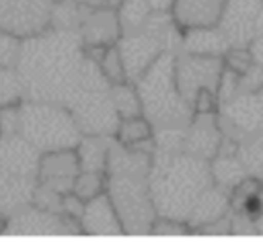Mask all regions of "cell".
Listing matches in <instances>:
<instances>
[{"label": "cell", "instance_id": "6da1fadb", "mask_svg": "<svg viewBox=\"0 0 263 252\" xmlns=\"http://www.w3.org/2000/svg\"><path fill=\"white\" fill-rule=\"evenodd\" d=\"M152 150L111 143L105 193L113 201L125 236H148L158 217L150 191Z\"/></svg>", "mask_w": 263, "mask_h": 252}, {"label": "cell", "instance_id": "7a4b0ae2", "mask_svg": "<svg viewBox=\"0 0 263 252\" xmlns=\"http://www.w3.org/2000/svg\"><path fill=\"white\" fill-rule=\"evenodd\" d=\"M212 184L210 160L185 150H152L150 191L158 215L187 221L195 203Z\"/></svg>", "mask_w": 263, "mask_h": 252}, {"label": "cell", "instance_id": "3957f363", "mask_svg": "<svg viewBox=\"0 0 263 252\" xmlns=\"http://www.w3.org/2000/svg\"><path fill=\"white\" fill-rule=\"evenodd\" d=\"M41 154L18 133L0 135V215L10 219L33 203Z\"/></svg>", "mask_w": 263, "mask_h": 252}, {"label": "cell", "instance_id": "277c9868", "mask_svg": "<svg viewBox=\"0 0 263 252\" xmlns=\"http://www.w3.org/2000/svg\"><path fill=\"white\" fill-rule=\"evenodd\" d=\"M136 86L142 98V113L154 129L185 127L193 117V109L175 80V51H164L136 80Z\"/></svg>", "mask_w": 263, "mask_h": 252}, {"label": "cell", "instance_id": "5b68a950", "mask_svg": "<svg viewBox=\"0 0 263 252\" xmlns=\"http://www.w3.org/2000/svg\"><path fill=\"white\" fill-rule=\"evenodd\" d=\"M16 133L39 154L76 148L84 135L70 109L33 98H25L16 107Z\"/></svg>", "mask_w": 263, "mask_h": 252}, {"label": "cell", "instance_id": "8992f818", "mask_svg": "<svg viewBox=\"0 0 263 252\" xmlns=\"http://www.w3.org/2000/svg\"><path fill=\"white\" fill-rule=\"evenodd\" d=\"M222 72H224L222 57L193 55L187 51H183L181 55L175 53V80L179 92L189 104H193L199 92H214L218 96Z\"/></svg>", "mask_w": 263, "mask_h": 252}, {"label": "cell", "instance_id": "52a82bcc", "mask_svg": "<svg viewBox=\"0 0 263 252\" xmlns=\"http://www.w3.org/2000/svg\"><path fill=\"white\" fill-rule=\"evenodd\" d=\"M55 0H0V29L16 39H29L51 27Z\"/></svg>", "mask_w": 263, "mask_h": 252}, {"label": "cell", "instance_id": "ba28073f", "mask_svg": "<svg viewBox=\"0 0 263 252\" xmlns=\"http://www.w3.org/2000/svg\"><path fill=\"white\" fill-rule=\"evenodd\" d=\"M218 119L224 137L242 141L263 127V98L259 92H238L218 104Z\"/></svg>", "mask_w": 263, "mask_h": 252}, {"label": "cell", "instance_id": "9c48e42d", "mask_svg": "<svg viewBox=\"0 0 263 252\" xmlns=\"http://www.w3.org/2000/svg\"><path fill=\"white\" fill-rule=\"evenodd\" d=\"M263 0H226L218 27L232 47H247L257 31V18Z\"/></svg>", "mask_w": 263, "mask_h": 252}, {"label": "cell", "instance_id": "30bf717a", "mask_svg": "<svg viewBox=\"0 0 263 252\" xmlns=\"http://www.w3.org/2000/svg\"><path fill=\"white\" fill-rule=\"evenodd\" d=\"M222 141H224V131L220 127L218 111L193 113V117L183 129V150L203 160H212L220 152Z\"/></svg>", "mask_w": 263, "mask_h": 252}, {"label": "cell", "instance_id": "8fae6325", "mask_svg": "<svg viewBox=\"0 0 263 252\" xmlns=\"http://www.w3.org/2000/svg\"><path fill=\"white\" fill-rule=\"evenodd\" d=\"M78 33H80V39H82L86 49L117 45L121 35H123L117 8L115 6L88 8L80 27H78Z\"/></svg>", "mask_w": 263, "mask_h": 252}, {"label": "cell", "instance_id": "7c38bea8", "mask_svg": "<svg viewBox=\"0 0 263 252\" xmlns=\"http://www.w3.org/2000/svg\"><path fill=\"white\" fill-rule=\"evenodd\" d=\"M80 172L76 148L45 152L39 158V184L53 188L60 195L72 193L74 178Z\"/></svg>", "mask_w": 263, "mask_h": 252}, {"label": "cell", "instance_id": "4fadbf2b", "mask_svg": "<svg viewBox=\"0 0 263 252\" xmlns=\"http://www.w3.org/2000/svg\"><path fill=\"white\" fill-rule=\"evenodd\" d=\"M78 227H80V234H86V236H125L119 213L107 193H101L84 201Z\"/></svg>", "mask_w": 263, "mask_h": 252}, {"label": "cell", "instance_id": "5bb4252c", "mask_svg": "<svg viewBox=\"0 0 263 252\" xmlns=\"http://www.w3.org/2000/svg\"><path fill=\"white\" fill-rule=\"evenodd\" d=\"M226 0H173L171 18L181 29L214 27L220 23Z\"/></svg>", "mask_w": 263, "mask_h": 252}, {"label": "cell", "instance_id": "9a60e30c", "mask_svg": "<svg viewBox=\"0 0 263 252\" xmlns=\"http://www.w3.org/2000/svg\"><path fill=\"white\" fill-rule=\"evenodd\" d=\"M181 47L193 55H208V57H224V53L232 47L224 31L214 27H197L187 29L181 33Z\"/></svg>", "mask_w": 263, "mask_h": 252}, {"label": "cell", "instance_id": "2e32d148", "mask_svg": "<svg viewBox=\"0 0 263 252\" xmlns=\"http://www.w3.org/2000/svg\"><path fill=\"white\" fill-rule=\"evenodd\" d=\"M228 209H230V193L214 182L199 197V201L195 203V207H193L187 223L191 225L193 232H199L205 225H210V223L226 217L228 215Z\"/></svg>", "mask_w": 263, "mask_h": 252}, {"label": "cell", "instance_id": "e0dca14e", "mask_svg": "<svg viewBox=\"0 0 263 252\" xmlns=\"http://www.w3.org/2000/svg\"><path fill=\"white\" fill-rule=\"evenodd\" d=\"M113 137L117 143H121L125 148L154 150V125L144 115L119 119Z\"/></svg>", "mask_w": 263, "mask_h": 252}, {"label": "cell", "instance_id": "ac0fdd59", "mask_svg": "<svg viewBox=\"0 0 263 252\" xmlns=\"http://www.w3.org/2000/svg\"><path fill=\"white\" fill-rule=\"evenodd\" d=\"M111 139L109 135H82V139L76 145L78 164L80 170L90 172H107L109 164V152H111Z\"/></svg>", "mask_w": 263, "mask_h": 252}, {"label": "cell", "instance_id": "d6986e66", "mask_svg": "<svg viewBox=\"0 0 263 252\" xmlns=\"http://www.w3.org/2000/svg\"><path fill=\"white\" fill-rule=\"evenodd\" d=\"M111 102H113V109H115L119 119L144 115L142 113V98H140L138 86L132 80H123V82L111 84Z\"/></svg>", "mask_w": 263, "mask_h": 252}, {"label": "cell", "instance_id": "ffe728a7", "mask_svg": "<svg viewBox=\"0 0 263 252\" xmlns=\"http://www.w3.org/2000/svg\"><path fill=\"white\" fill-rule=\"evenodd\" d=\"M27 98V88L14 64L0 66V107H16Z\"/></svg>", "mask_w": 263, "mask_h": 252}, {"label": "cell", "instance_id": "44dd1931", "mask_svg": "<svg viewBox=\"0 0 263 252\" xmlns=\"http://www.w3.org/2000/svg\"><path fill=\"white\" fill-rule=\"evenodd\" d=\"M238 158L247 174L263 182V127L238 143Z\"/></svg>", "mask_w": 263, "mask_h": 252}, {"label": "cell", "instance_id": "7402d4cb", "mask_svg": "<svg viewBox=\"0 0 263 252\" xmlns=\"http://www.w3.org/2000/svg\"><path fill=\"white\" fill-rule=\"evenodd\" d=\"M105 184H107V176L103 172H90V170H80L74 178V186L72 193L76 197H80L82 201H88L101 193H105Z\"/></svg>", "mask_w": 263, "mask_h": 252}, {"label": "cell", "instance_id": "603a6c76", "mask_svg": "<svg viewBox=\"0 0 263 252\" xmlns=\"http://www.w3.org/2000/svg\"><path fill=\"white\" fill-rule=\"evenodd\" d=\"M222 61H224V68H226V70H230V72H234V74H238V76L247 74V72L255 66L249 47H230V49L224 53Z\"/></svg>", "mask_w": 263, "mask_h": 252}, {"label": "cell", "instance_id": "cb8c5ba5", "mask_svg": "<svg viewBox=\"0 0 263 252\" xmlns=\"http://www.w3.org/2000/svg\"><path fill=\"white\" fill-rule=\"evenodd\" d=\"M191 232L193 229L187 221L173 219V217H162V215H158L154 225H152L154 236H185V234H191Z\"/></svg>", "mask_w": 263, "mask_h": 252}, {"label": "cell", "instance_id": "d4e9b609", "mask_svg": "<svg viewBox=\"0 0 263 252\" xmlns=\"http://www.w3.org/2000/svg\"><path fill=\"white\" fill-rule=\"evenodd\" d=\"M18 47H21V39H16L0 29V66L14 64L16 55H18Z\"/></svg>", "mask_w": 263, "mask_h": 252}, {"label": "cell", "instance_id": "484cf974", "mask_svg": "<svg viewBox=\"0 0 263 252\" xmlns=\"http://www.w3.org/2000/svg\"><path fill=\"white\" fill-rule=\"evenodd\" d=\"M247 47H249V51H251L253 61H255L257 66H263V35H255Z\"/></svg>", "mask_w": 263, "mask_h": 252}, {"label": "cell", "instance_id": "4316f807", "mask_svg": "<svg viewBox=\"0 0 263 252\" xmlns=\"http://www.w3.org/2000/svg\"><path fill=\"white\" fill-rule=\"evenodd\" d=\"M150 4V8L158 14H171V6H173V0H146Z\"/></svg>", "mask_w": 263, "mask_h": 252}, {"label": "cell", "instance_id": "83f0119b", "mask_svg": "<svg viewBox=\"0 0 263 252\" xmlns=\"http://www.w3.org/2000/svg\"><path fill=\"white\" fill-rule=\"evenodd\" d=\"M80 4H84V6H88V8H95V6H119L123 0H78Z\"/></svg>", "mask_w": 263, "mask_h": 252}, {"label": "cell", "instance_id": "f1b7e54d", "mask_svg": "<svg viewBox=\"0 0 263 252\" xmlns=\"http://www.w3.org/2000/svg\"><path fill=\"white\" fill-rule=\"evenodd\" d=\"M255 35H263V8H261L259 18H257V31H255Z\"/></svg>", "mask_w": 263, "mask_h": 252}, {"label": "cell", "instance_id": "f546056e", "mask_svg": "<svg viewBox=\"0 0 263 252\" xmlns=\"http://www.w3.org/2000/svg\"><path fill=\"white\" fill-rule=\"evenodd\" d=\"M6 223H8V219L0 215V234H6Z\"/></svg>", "mask_w": 263, "mask_h": 252}, {"label": "cell", "instance_id": "4dcf8cb0", "mask_svg": "<svg viewBox=\"0 0 263 252\" xmlns=\"http://www.w3.org/2000/svg\"><path fill=\"white\" fill-rule=\"evenodd\" d=\"M0 115H2V107H0ZM0 135H2V127H0Z\"/></svg>", "mask_w": 263, "mask_h": 252}]
</instances>
